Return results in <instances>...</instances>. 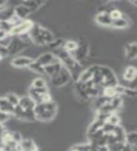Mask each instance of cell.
Listing matches in <instances>:
<instances>
[{"instance_id":"obj_3","label":"cell","mask_w":137,"mask_h":151,"mask_svg":"<svg viewBox=\"0 0 137 151\" xmlns=\"http://www.w3.org/2000/svg\"><path fill=\"white\" fill-rule=\"evenodd\" d=\"M9 44L7 45L8 48V55H15L20 53L23 50H25L28 46V42L21 38L20 36H11Z\"/></svg>"},{"instance_id":"obj_19","label":"cell","mask_w":137,"mask_h":151,"mask_svg":"<svg viewBox=\"0 0 137 151\" xmlns=\"http://www.w3.org/2000/svg\"><path fill=\"white\" fill-rule=\"evenodd\" d=\"M14 106H12L11 103L8 101L6 97H0V111H3L5 113L11 115L13 111Z\"/></svg>"},{"instance_id":"obj_4","label":"cell","mask_w":137,"mask_h":151,"mask_svg":"<svg viewBox=\"0 0 137 151\" xmlns=\"http://www.w3.org/2000/svg\"><path fill=\"white\" fill-rule=\"evenodd\" d=\"M100 71L102 75V81L101 84L102 87L104 88V87L116 86L119 83L115 73L113 72V70L111 68L107 67V66L100 65Z\"/></svg>"},{"instance_id":"obj_23","label":"cell","mask_w":137,"mask_h":151,"mask_svg":"<svg viewBox=\"0 0 137 151\" xmlns=\"http://www.w3.org/2000/svg\"><path fill=\"white\" fill-rule=\"evenodd\" d=\"M105 122H103L100 119H97L96 118V120L95 121H93L92 122V124L89 126L88 127V130H87V136L89 135H91L92 133H94L95 131H97L98 129H100L102 127L103 124H104Z\"/></svg>"},{"instance_id":"obj_11","label":"cell","mask_w":137,"mask_h":151,"mask_svg":"<svg viewBox=\"0 0 137 151\" xmlns=\"http://www.w3.org/2000/svg\"><path fill=\"white\" fill-rule=\"evenodd\" d=\"M35 60L38 63H40V65L45 66V65H48L50 63H53L58 60L55 56V54L53 53V52H45V53L41 54L40 56L38 57Z\"/></svg>"},{"instance_id":"obj_16","label":"cell","mask_w":137,"mask_h":151,"mask_svg":"<svg viewBox=\"0 0 137 151\" xmlns=\"http://www.w3.org/2000/svg\"><path fill=\"white\" fill-rule=\"evenodd\" d=\"M21 150H26V151H36L38 150V146L34 143V141L30 139H22L19 143Z\"/></svg>"},{"instance_id":"obj_17","label":"cell","mask_w":137,"mask_h":151,"mask_svg":"<svg viewBox=\"0 0 137 151\" xmlns=\"http://www.w3.org/2000/svg\"><path fill=\"white\" fill-rule=\"evenodd\" d=\"M19 106L22 107L23 110H33L35 108L36 103L32 100V98L28 96H23L20 97V100H19Z\"/></svg>"},{"instance_id":"obj_36","label":"cell","mask_w":137,"mask_h":151,"mask_svg":"<svg viewBox=\"0 0 137 151\" xmlns=\"http://www.w3.org/2000/svg\"><path fill=\"white\" fill-rule=\"evenodd\" d=\"M129 1L133 5V6H136L137 5V0H129Z\"/></svg>"},{"instance_id":"obj_18","label":"cell","mask_w":137,"mask_h":151,"mask_svg":"<svg viewBox=\"0 0 137 151\" xmlns=\"http://www.w3.org/2000/svg\"><path fill=\"white\" fill-rule=\"evenodd\" d=\"M129 26H130V21L125 16H122L119 19L113 20V23L111 25L112 27L117 28V29H125V28L129 27Z\"/></svg>"},{"instance_id":"obj_26","label":"cell","mask_w":137,"mask_h":151,"mask_svg":"<svg viewBox=\"0 0 137 151\" xmlns=\"http://www.w3.org/2000/svg\"><path fill=\"white\" fill-rule=\"evenodd\" d=\"M78 46V42H74V41H67L65 42L63 44V48L66 50L70 52V53H72V52L77 48Z\"/></svg>"},{"instance_id":"obj_13","label":"cell","mask_w":137,"mask_h":151,"mask_svg":"<svg viewBox=\"0 0 137 151\" xmlns=\"http://www.w3.org/2000/svg\"><path fill=\"white\" fill-rule=\"evenodd\" d=\"M31 13L30 9H28L25 4H19L17 6L14 7V14L15 16L18 17L20 20H25L28 17V15Z\"/></svg>"},{"instance_id":"obj_33","label":"cell","mask_w":137,"mask_h":151,"mask_svg":"<svg viewBox=\"0 0 137 151\" xmlns=\"http://www.w3.org/2000/svg\"><path fill=\"white\" fill-rule=\"evenodd\" d=\"M11 136H12V140L17 144L20 143V141L23 139L22 135L19 133V132H11Z\"/></svg>"},{"instance_id":"obj_22","label":"cell","mask_w":137,"mask_h":151,"mask_svg":"<svg viewBox=\"0 0 137 151\" xmlns=\"http://www.w3.org/2000/svg\"><path fill=\"white\" fill-rule=\"evenodd\" d=\"M137 71L134 66H128L123 73V78L127 81H133V80L136 78Z\"/></svg>"},{"instance_id":"obj_1","label":"cell","mask_w":137,"mask_h":151,"mask_svg":"<svg viewBox=\"0 0 137 151\" xmlns=\"http://www.w3.org/2000/svg\"><path fill=\"white\" fill-rule=\"evenodd\" d=\"M27 34L32 44L39 46H45L55 39L54 34L50 30L37 23L33 24V27Z\"/></svg>"},{"instance_id":"obj_20","label":"cell","mask_w":137,"mask_h":151,"mask_svg":"<svg viewBox=\"0 0 137 151\" xmlns=\"http://www.w3.org/2000/svg\"><path fill=\"white\" fill-rule=\"evenodd\" d=\"M125 142L131 146V150H135L136 145H137V133H136V131H131V132H129V133H126Z\"/></svg>"},{"instance_id":"obj_7","label":"cell","mask_w":137,"mask_h":151,"mask_svg":"<svg viewBox=\"0 0 137 151\" xmlns=\"http://www.w3.org/2000/svg\"><path fill=\"white\" fill-rule=\"evenodd\" d=\"M88 53H89L88 44L84 41H81L80 42H78L77 48L72 52V55L73 56V58L76 60L80 64H82L84 61L87 60Z\"/></svg>"},{"instance_id":"obj_10","label":"cell","mask_w":137,"mask_h":151,"mask_svg":"<svg viewBox=\"0 0 137 151\" xmlns=\"http://www.w3.org/2000/svg\"><path fill=\"white\" fill-rule=\"evenodd\" d=\"M95 21L98 25L102 26V27H111L113 23L112 18L109 15V12L105 11H102L97 13L95 16Z\"/></svg>"},{"instance_id":"obj_14","label":"cell","mask_w":137,"mask_h":151,"mask_svg":"<svg viewBox=\"0 0 137 151\" xmlns=\"http://www.w3.org/2000/svg\"><path fill=\"white\" fill-rule=\"evenodd\" d=\"M125 52L127 59L130 60H134L137 58V44L136 42H133L125 46Z\"/></svg>"},{"instance_id":"obj_15","label":"cell","mask_w":137,"mask_h":151,"mask_svg":"<svg viewBox=\"0 0 137 151\" xmlns=\"http://www.w3.org/2000/svg\"><path fill=\"white\" fill-rule=\"evenodd\" d=\"M14 16V7H3L0 9V22H8Z\"/></svg>"},{"instance_id":"obj_31","label":"cell","mask_w":137,"mask_h":151,"mask_svg":"<svg viewBox=\"0 0 137 151\" xmlns=\"http://www.w3.org/2000/svg\"><path fill=\"white\" fill-rule=\"evenodd\" d=\"M109 15L111 16L112 20H116V19H119L123 16V14H122V12L119 9H113L109 12Z\"/></svg>"},{"instance_id":"obj_8","label":"cell","mask_w":137,"mask_h":151,"mask_svg":"<svg viewBox=\"0 0 137 151\" xmlns=\"http://www.w3.org/2000/svg\"><path fill=\"white\" fill-rule=\"evenodd\" d=\"M12 114L15 116L17 119L22 120V121H35V120H37L34 109H33V110H23V109L19 105L14 106Z\"/></svg>"},{"instance_id":"obj_27","label":"cell","mask_w":137,"mask_h":151,"mask_svg":"<svg viewBox=\"0 0 137 151\" xmlns=\"http://www.w3.org/2000/svg\"><path fill=\"white\" fill-rule=\"evenodd\" d=\"M106 123H108V124H110V125H113V126H117L120 124V118L114 111V112L110 113V115L108 116Z\"/></svg>"},{"instance_id":"obj_25","label":"cell","mask_w":137,"mask_h":151,"mask_svg":"<svg viewBox=\"0 0 137 151\" xmlns=\"http://www.w3.org/2000/svg\"><path fill=\"white\" fill-rule=\"evenodd\" d=\"M110 105L113 109V111H116V110H119V109L122 106V99L120 98L119 96H116L114 97H112L110 99Z\"/></svg>"},{"instance_id":"obj_9","label":"cell","mask_w":137,"mask_h":151,"mask_svg":"<svg viewBox=\"0 0 137 151\" xmlns=\"http://www.w3.org/2000/svg\"><path fill=\"white\" fill-rule=\"evenodd\" d=\"M32 58L26 56H20V57H16V58L12 59L11 64L15 68H25L28 67L32 63H33Z\"/></svg>"},{"instance_id":"obj_21","label":"cell","mask_w":137,"mask_h":151,"mask_svg":"<svg viewBox=\"0 0 137 151\" xmlns=\"http://www.w3.org/2000/svg\"><path fill=\"white\" fill-rule=\"evenodd\" d=\"M70 150H77V151H97L96 146L92 145L90 142L87 144H79L75 145L70 148Z\"/></svg>"},{"instance_id":"obj_12","label":"cell","mask_w":137,"mask_h":151,"mask_svg":"<svg viewBox=\"0 0 137 151\" xmlns=\"http://www.w3.org/2000/svg\"><path fill=\"white\" fill-rule=\"evenodd\" d=\"M43 67H44L45 75L49 76L50 78H54L55 76H56L58 74L61 67H62V63H61L59 60H56L53 63H50L48 65L43 66Z\"/></svg>"},{"instance_id":"obj_32","label":"cell","mask_w":137,"mask_h":151,"mask_svg":"<svg viewBox=\"0 0 137 151\" xmlns=\"http://www.w3.org/2000/svg\"><path fill=\"white\" fill-rule=\"evenodd\" d=\"M123 94H125V96H129V97H135V96H136V91H135L134 89H131V88H129V87H126Z\"/></svg>"},{"instance_id":"obj_29","label":"cell","mask_w":137,"mask_h":151,"mask_svg":"<svg viewBox=\"0 0 137 151\" xmlns=\"http://www.w3.org/2000/svg\"><path fill=\"white\" fill-rule=\"evenodd\" d=\"M103 96H105L109 98H112L116 96H119V94H117L115 91V86H111V87L103 88Z\"/></svg>"},{"instance_id":"obj_28","label":"cell","mask_w":137,"mask_h":151,"mask_svg":"<svg viewBox=\"0 0 137 151\" xmlns=\"http://www.w3.org/2000/svg\"><path fill=\"white\" fill-rule=\"evenodd\" d=\"M7 99H8V101L11 104L12 106H16L19 104V100H20V97H19L17 94L15 93H7V96H5Z\"/></svg>"},{"instance_id":"obj_24","label":"cell","mask_w":137,"mask_h":151,"mask_svg":"<svg viewBox=\"0 0 137 151\" xmlns=\"http://www.w3.org/2000/svg\"><path fill=\"white\" fill-rule=\"evenodd\" d=\"M28 68H29L30 70H32L33 72L37 73V74L45 75V73H44V67L42 65H40V63H38L35 60H33V63L29 66H28Z\"/></svg>"},{"instance_id":"obj_5","label":"cell","mask_w":137,"mask_h":151,"mask_svg":"<svg viewBox=\"0 0 137 151\" xmlns=\"http://www.w3.org/2000/svg\"><path fill=\"white\" fill-rule=\"evenodd\" d=\"M34 22L28 19H25V20H21L17 25L13 26L11 29L9 30V36H20L23 34H26L33 27Z\"/></svg>"},{"instance_id":"obj_30","label":"cell","mask_w":137,"mask_h":151,"mask_svg":"<svg viewBox=\"0 0 137 151\" xmlns=\"http://www.w3.org/2000/svg\"><path fill=\"white\" fill-rule=\"evenodd\" d=\"M34 88H43L46 87V81L42 78H37L32 81V86Z\"/></svg>"},{"instance_id":"obj_6","label":"cell","mask_w":137,"mask_h":151,"mask_svg":"<svg viewBox=\"0 0 137 151\" xmlns=\"http://www.w3.org/2000/svg\"><path fill=\"white\" fill-rule=\"evenodd\" d=\"M70 78H72L70 72L65 67V66L62 65V67H61L58 74L55 76L54 78H51V81H52V84L55 87H62L70 81Z\"/></svg>"},{"instance_id":"obj_37","label":"cell","mask_w":137,"mask_h":151,"mask_svg":"<svg viewBox=\"0 0 137 151\" xmlns=\"http://www.w3.org/2000/svg\"><path fill=\"white\" fill-rule=\"evenodd\" d=\"M3 58H4V57H2L1 55H0V61H1V60H2V59H3Z\"/></svg>"},{"instance_id":"obj_2","label":"cell","mask_w":137,"mask_h":151,"mask_svg":"<svg viewBox=\"0 0 137 151\" xmlns=\"http://www.w3.org/2000/svg\"><path fill=\"white\" fill-rule=\"evenodd\" d=\"M34 111L37 120L42 122L51 121L54 119L56 114L57 105L53 100L45 103H38L35 105Z\"/></svg>"},{"instance_id":"obj_35","label":"cell","mask_w":137,"mask_h":151,"mask_svg":"<svg viewBox=\"0 0 137 151\" xmlns=\"http://www.w3.org/2000/svg\"><path fill=\"white\" fill-rule=\"evenodd\" d=\"M8 0H0V8H3L7 5Z\"/></svg>"},{"instance_id":"obj_34","label":"cell","mask_w":137,"mask_h":151,"mask_svg":"<svg viewBox=\"0 0 137 151\" xmlns=\"http://www.w3.org/2000/svg\"><path fill=\"white\" fill-rule=\"evenodd\" d=\"M8 37H9V32L7 30H4V29H1V28H0V42L6 40Z\"/></svg>"}]
</instances>
